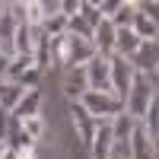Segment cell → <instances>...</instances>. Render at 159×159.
I'll return each mask as SVG.
<instances>
[{
    "mask_svg": "<svg viewBox=\"0 0 159 159\" xmlns=\"http://www.w3.org/2000/svg\"><path fill=\"white\" fill-rule=\"evenodd\" d=\"M86 80H89L92 92H111V57L96 54L86 64ZM111 96H115V92H111Z\"/></svg>",
    "mask_w": 159,
    "mask_h": 159,
    "instance_id": "obj_3",
    "label": "cell"
},
{
    "mask_svg": "<svg viewBox=\"0 0 159 159\" xmlns=\"http://www.w3.org/2000/svg\"><path fill=\"white\" fill-rule=\"evenodd\" d=\"M134 16H137V3H130V0H124L121 7H118V13L108 19L115 29H130V22H134Z\"/></svg>",
    "mask_w": 159,
    "mask_h": 159,
    "instance_id": "obj_19",
    "label": "cell"
},
{
    "mask_svg": "<svg viewBox=\"0 0 159 159\" xmlns=\"http://www.w3.org/2000/svg\"><path fill=\"white\" fill-rule=\"evenodd\" d=\"M111 147H115L111 121H99V130H96V137H92L89 156H92V159H111Z\"/></svg>",
    "mask_w": 159,
    "mask_h": 159,
    "instance_id": "obj_8",
    "label": "cell"
},
{
    "mask_svg": "<svg viewBox=\"0 0 159 159\" xmlns=\"http://www.w3.org/2000/svg\"><path fill=\"white\" fill-rule=\"evenodd\" d=\"M7 130H10V111L0 108V140H7Z\"/></svg>",
    "mask_w": 159,
    "mask_h": 159,
    "instance_id": "obj_28",
    "label": "cell"
},
{
    "mask_svg": "<svg viewBox=\"0 0 159 159\" xmlns=\"http://www.w3.org/2000/svg\"><path fill=\"white\" fill-rule=\"evenodd\" d=\"M7 150H10V147H7V140H0V159L7 156Z\"/></svg>",
    "mask_w": 159,
    "mask_h": 159,
    "instance_id": "obj_30",
    "label": "cell"
},
{
    "mask_svg": "<svg viewBox=\"0 0 159 159\" xmlns=\"http://www.w3.org/2000/svg\"><path fill=\"white\" fill-rule=\"evenodd\" d=\"M22 96H25V89L19 83H13V80H0V108H3V111L13 115V108L22 102Z\"/></svg>",
    "mask_w": 159,
    "mask_h": 159,
    "instance_id": "obj_14",
    "label": "cell"
},
{
    "mask_svg": "<svg viewBox=\"0 0 159 159\" xmlns=\"http://www.w3.org/2000/svg\"><path fill=\"white\" fill-rule=\"evenodd\" d=\"M143 42H140V38H137V32L134 29H118V35H115V54L118 57H134L137 54V48H140Z\"/></svg>",
    "mask_w": 159,
    "mask_h": 159,
    "instance_id": "obj_13",
    "label": "cell"
},
{
    "mask_svg": "<svg viewBox=\"0 0 159 159\" xmlns=\"http://www.w3.org/2000/svg\"><path fill=\"white\" fill-rule=\"evenodd\" d=\"M19 159H22V156H19Z\"/></svg>",
    "mask_w": 159,
    "mask_h": 159,
    "instance_id": "obj_33",
    "label": "cell"
},
{
    "mask_svg": "<svg viewBox=\"0 0 159 159\" xmlns=\"http://www.w3.org/2000/svg\"><path fill=\"white\" fill-rule=\"evenodd\" d=\"M80 105H83L96 121H111L115 115L124 111V102L118 99V96H111V92H92V89L80 99Z\"/></svg>",
    "mask_w": 159,
    "mask_h": 159,
    "instance_id": "obj_2",
    "label": "cell"
},
{
    "mask_svg": "<svg viewBox=\"0 0 159 159\" xmlns=\"http://www.w3.org/2000/svg\"><path fill=\"white\" fill-rule=\"evenodd\" d=\"M140 124L147 127V134L153 137V143L159 140V92L153 96V102H150V108H147V115L140 118Z\"/></svg>",
    "mask_w": 159,
    "mask_h": 159,
    "instance_id": "obj_17",
    "label": "cell"
},
{
    "mask_svg": "<svg viewBox=\"0 0 159 159\" xmlns=\"http://www.w3.org/2000/svg\"><path fill=\"white\" fill-rule=\"evenodd\" d=\"M156 89H159V76H150V73H134V83H130V92H127V99H124V111L130 118H140L147 115L150 108V102L156 96Z\"/></svg>",
    "mask_w": 159,
    "mask_h": 159,
    "instance_id": "obj_1",
    "label": "cell"
},
{
    "mask_svg": "<svg viewBox=\"0 0 159 159\" xmlns=\"http://www.w3.org/2000/svg\"><path fill=\"white\" fill-rule=\"evenodd\" d=\"M156 92H159V89H156Z\"/></svg>",
    "mask_w": 159,
    "mask_h": 159,
    "instance_id": "obj_34",
    "label": "cell"
},
{
    "mask_svg": "<svg viewBox=\"0 0 159 159\" xmlns=\"http://www.w3.org/2000/svg\"><path fill=\"white\" fill-rule=\"evenodd\" d=\"M156 76H159V73H156Z\"/></svg>",
    "mask_w": 159,
    "mask_h": 159,
    "instance_id": "obj_36",
    "label": "cell"
},
{
    "mask_svg": "<svg viewBox=\"0 0 159 159\" xmlns=\"http://www.w3.org/2000/svg\"><path fill=\"white\" fill-rule=\"evenodd\" d=\"M134 64H130L127 57H118V54H111V92L118 99H127V92H130V83H134Z\"/></svg>",
    "mask_w": 159,
    "mask_h": 159,
    "instance_id": "obj_4",
    "label": "cell"
},
{
    "mask_svg": "<svg viewBox=\"0 0 159 159\" xmlns=\"http://www.w3.org/2000/svg\"><path fill=\"white\" fill-rule=\"evenodd\" d=\"M35 115H42V92L38 89H29L22 96V102L13 108L10 118H16V121H25V118H35Z\"/></svg>",
    "mask_w": 159,
    "mask_h": 159,
    "instance_id": "obj_12",
    "label": "cell"
},
{
    "mask_svg": "<svg viewBox=\"0 0 159 159\" xmlns=\"http://www.w3.org/2000/svg\"><path fill=\"white\" fill-rule=\"evenodd\" d=\"M0 19H7V3H0Z\"/></svg>",
    "mask_w": 159,
    "mask_h": 159,
    "instance_id": "obj_32",
    "label": "cell"
},
{
    "mask_svg": "<svg viewBox=\"0 0 159 159\" xmlns=\"http://www.w3.org/2000/svg\"><path fill=\"white\" fill-rule=\"evenodd\" d=\"M38 80H42V70H38V67H32V70H25V73L16 80V83H19L25 92H29V89H38Z\"/></svg>",
    "mask_w": 159,
    "mask_h": 159,
    "instance_id": "obj_24",
    "label": "cell"
},
{
    "mask_svg": "<svg viewBox=\"0 0 159 159\" xmlns=\"http://www.w3.org/2000/svg\"><path fill=\"white\" fill-rule=\"evenodd\" d=\"M7 70H10V57L0 54V80H7Z\"/></svg>",
    "mask_w": 159,
    "mask_h": 159,
    "instance_id": "obj_29",
    "label": "cell"
},
{
    "mask_svg": "<svg viewBox=\"0 0 159 159\" xmlns=\"http://www.w3.org/2000/svg\"><path fill=\"white\" fill-rule=\"evenodd\" d=\"M61 16H80V0H61Z\"/></svg>",
    "mask_w": 159,
    "mask_h": 159,
    "instance_id": "obj_27",
    "label": "cell"
},
{
    "mask_svg": "<svg viewBox=\"0 0 159 159\" xmlns=\"http://www.w3.org/2000/svg\"><path fill=\"white\" fill-rule=\"evenodd\" d=\"M121 3H124V0H102V3H96V7H99V16H102V19H111Z\"/></svg>",
    "mask_w": 159,
    "mask_h": 159,
    "instance_id": "obj_25",
    "label": "cell"
},
{
    "mask_svg": "<svg viewBox=\"0 0 159 159\" xmlns=\"http://www.w3.org/2000/svg\"><path fill=\"white\" fill-rule=\"evenodd\" d=\"M130 64H134L137 73L156 76V73H159V42H143V45L137 48V54L130 57Z\"/></svg>",
    "mask_w": 159,
    "mask_h": 159,
    "instance_id": "obj_6",
    "label": "cell"
},
{
    "mask_svg": "<svg viewBox=\"0 0 159 159\" xmlns=\"http://www.w3.org/2000/svg\"><path fill=\"white\" fill-rule=\"evenodd\" d=\"M89 92V80H86V67H76V70H67L64 76V96L70 102H80Z\"/></svg>",
    "mask_w": 159,
    "mask_h": 159,
    "instance_id": "obj_9",
    "label": "cell"
},
{
    "mask_svg": "<svg viewBox=\"0 0 159 159\" xmlns=\"http://www.w3.org/2000/svg\"><path fill=\"white\" fill-rule=\"evenodd\" d=\"M111 159H115V156H111Z\"/></svg>",
    "mask_w": 159,
    "mask_h": 159,
    "instance_id": "obj_35",
    "label": "cell"
},
{
    "mask_svg": "<svg viewBox=\"0 0 159 159\" xmlns=\"http://www.w3.org/2000/svg\"><path fill=\"white\" fill-rule=\"evenodd\" d=\"M32 25H16L13 29V54H32Z\"/></svg>",
    "mask_w": 159,
    "mask_h": 159,
    "instance_id": "obj_16",
    "label": "cell"
},
{
    "mask_svg": "<svg viewBox=\"0 0 159 159\" xmlns=\"http://www.w3.org/2000/svg\"><path fill=\"white\" fill-rule=\"evenodd\" d=\"M80 16H83V19H86V25H92V29L102 22L99 7H96V3H89V0H80Z\"/></svg>",
    "mask_w": 159,
    "mask_h": 159,
    "instance_id": "obj_23",
    "label": "cell"
},
{
    "mask_svg": "<svg viewBox=\"0 0 159 159\" xmlns=\"http://www.w3.org/2000/svg\"><path fill=\"white\" fill-rule=\"evenodd\" d=\"M67 57H70V35H61V38H51V61L67 67Z\"/></svg>",
    "mask_w": 159,
    "mask_h": 159,
    "instance_id": "obj_20",
    "label": "cell"
},
{
    "mask_svg": "<svg viewBox=\"0 0 159 159\" xmlns=\"http://www.w3.org/2000/svg\"><path fill=\"white\" fill-rule=\"evenodd\" d=\"M99 51L92 42H80V38H70V57H67V70H76V67H86V64L96 57Z\"/></svg>",
    "mask_w": 159,
    "mask_h": 159,
    "instance_id": "obj_11",
    "label": "cell"
},
{
    "mask_svg": "<svg viewBox=\"0 0 159 159\" xmlns=\"http://www.w3.org/2000/svg\"><path fill=\"white\" fill-rule=\"evenodd\" d=\"M19 124H22V130H25V137H29L32 143L45 137V118H42V115H35V118H25V121H19Z\"/></svg>",
    "mask_w": 159,
    "mask_h": 159,
    "instance_id": "obj_22",
    "label": "cell"
},
{
    "mask_svg": "<svg viewBox=\"0 0 159 159\" xmlns=\"http://www.w3.org/2000/svg\"><path fill=\"white\" fill-rule=\"evenodd\" d=\"M137 10L143 13V16H150V19L159 25V0H147V3H137Z\"/></svg>",
    "mask_w": 159,
    "mask_h": 159,
    "instance_id": "obj_26",
    "label": "cell"
},
{
    "mask_svg": "<svg viewBox=\"0 0 159 159\" xmlns=\"http://www.w3.org/2000/svg\"><path fill=\"white\" fill-rule=\"evenodd\" d=\"M134 127H137V118H130L127 111L115 115L111 118V137H115V143H127L130 134H134Z\"/></svg>",
    "mask_w": 159,
    "mask_h": 159,
    "instance_id": "obj_15",
    "label": "cell"
},
{
    "mask_svg": "<svg viewBox=\"0 0 159 159\" xmlns=\"http://www.w3.org/2000/svg\"><path fill=\"white\" fill-rule=\"evenodd\" d=\"M42 32L48 35V38H61V35H67V16H51V19H45L42 22Z\"/></svg>",
    "mask_w": 159,
    "mask_h": 159,
    "instance_id": "obj_21",
    "label": "cell"
},
{
    "mask_svg": "<svg viewBox=\"0 0 159 159\" xmlns=\"http://www.w3.org/2000/svg\"><path fill=\"white\" fill-rule=\"evenodd\" d=\"M70 121H73V127H76L80 143L89 150V147H92V137H96V130H99V121H96V118H92L80 102H70Z\"/></svg>",
    "mask_w": 159,
    "mask_h": 159,
    "instance_id": "obj_5",
    "label": "cell"
},
{
    "mask_svg": "<svg viewBox=\"0 0 159 159\" xmlns=\"http://www.w3.org/2000/svg\"><path fill=\"white\" fill-rule=\"evenodd\" d=\"M115 35H118V29H115L108 19H102L96 25V32H92V45H96V51H99L102 57H111L115 54Z\"/></svg>",
    "mask_w": 159,
    "mask_h": 159,
    "instance_id": "obj_10",
    "label": "cell"
},
{
    "mask_svg": "<svg viewBox=\"0 0 159 159\" xmlns=\"http://www.w3.org/2000/svg\"><path fill=\"white\" fill-rule=\"evenodd\" d=\"M130 159H156V143L140 121L134 127V134H130Z\"/></svg>",
    "mask_w": 159,
    "mask_h": 159,
    "instance_id": "obj_7",
    "label": "cell"
},
{
    "mask_svg": "<svg viewBox=\"0 0 159 159\" xmlns=\"http://www.w3.org/2000/svg\"><path fill=\"white\" fill-rule=\"evenodd\" d=\"M32 67H35V57H32V54H13V57H10L7 80H13V83H16V80H19L25 70H32Z\"/></svg>",
    "mask_w": 159,
    "mask_h": 159,
    "instance_id": "obj_18",
    "label": "cell"
},
{
    "mask_svg": "<svg viewBox=\"0 0 159 159\" xmlns=\"http://www.w3.org/2000/svg\"><path fill=\"white\" fill-rule=\"evenodd\" d=\"M3 159H19V153H16V150H7V156H3Z\"/></svg>",
    "mask_w": 159,
    "mask_h": 159,
    "instance_id": "obj_31",
    "label": "cell"
}]
</instances>
